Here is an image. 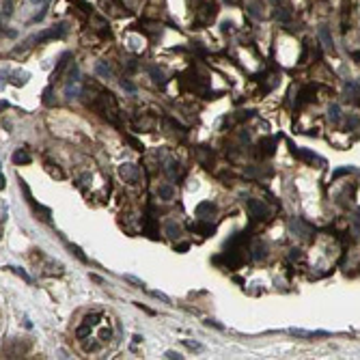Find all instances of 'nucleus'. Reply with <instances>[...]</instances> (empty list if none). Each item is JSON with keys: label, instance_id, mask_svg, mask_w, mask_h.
Wrapping results in <instances>:
<instances>
[{"label": "nucleus", "instance_id": "nucleus-35", "mask_svg": "<svg viewBox=\"0 0 360 360\" xmlns=\"http://www.w3.org/2000/svg\"><path fill=\"white\" fill-rule=\"evenodd\" d=\"M248 11H251V16H254V18H261V11H259V4L251 2V4H248Z\"/></svg>", "mask_w": 360, "mask_h": 360}, {"label": "nucleus", "instance_id": "nucleus-27", "mask_svg": "<svg viewBox=\"0 0 360 360\" xmlns=\"http://www.w3.org/2000/svg\"><path fill=\"white\" fill-rule=\"evenodd\" d=\"M289 11L287 9H281V7H276L274 9V19H278V22H289Z\"/></svg>", "mask_w": 360, "mask_h": 360}, {"label": "nucleus", "instance_id": "nucleus-7", "mask_svg": "<svg viewBox=\"0 0 360 360\" xmlns=\"http://www.w3.org/2000/svg\"><path fill=\"white\" fill-rule=\"evenodd\" d=\"M63 35H65V24H58V26H52L50 31H46L43 35H39V37H35V39L48 41V39H56V37H63Z\"/></svg>", "mask_w": 360, "mask_h": 360}, {"label": "nucleus", "instance_id": "nucleus-42", "mask_svg": "<svg viewBox=\"0 0 360 360\" xmlns=\"http://www.w3.org/2000/svg\"><path fill=\"white\" fill-rule=\"evenodd\" d=\"M188 248H190V244L183 242V244H179V246H175V251H177V252H183V251H188Z\"/></svg>", "mask_w": 360, "mask_h": 360}, {"label": "nucleus", "instance_id": "nucleus-2", "mask_svg": "<svg viewBox=\"0 0 360 360\" xmlns=\"http://www.w3.org/2000/svg\"><path fill=\"white\" fill-rule=\"evenodd\" d=\"M119 175H121L126 181H129V183H136L138 181V177H141V171H138V166L136 164H121L119 166Z\"/></svg>", "mask_w": 360, "mask_h": 360}, {"label": "nucleus", "instance_id": "nucleus-33", "mask_svg": "<svg viewBox=\"0 0 360 360\" xmlns=\"http://www.w3.org/2000/svg\"><path fill=\"white\" fill-rule=\"evenodd\" d=\"M289 259H291L293 263H296V261H304V252L300 251V248H293L291 254H289Z\"/></svg>", "mask_w": 360, "mask_h": 360}, {"label": "nucleus", "instance_id": "nucleus-30", "mask_svg": "<svg viewBox=\"0 0 360 360\" xmlns=\"http://www.w3.org/2000/svg\"><path fill=\"white\" fill-rule=\"evenodd\" d=\"M99 317H102L99 313H91V315H87V317H84V324H89V326H97Z\"/></svg>", "mask_w": 360, "mask_h": 360}, {"label": "nucleus", "instance_id": "nucleus-11", "mask_svg": "<svg viewBox=\"0 0 360 360\" xmlns=\"http://www.w3.org/2000/svg\"><path fill=\"white\" fill-rule=\"evenodd\" d=\"M266 257H268V244L257 242L252 246V259H254V261H263Z\"/></svg>", "mask_w": 360, "mask_h": 360}, {"label": "nucleus", "instance_id": "nucleus-1", "mask_svg": "<svg viewBox=\"0 0 360 360\" xmlns=\"http://www.w3.org/2000/svg\"><path fill=\"white\" fill-rule=\"evenodd\" d=\"M246 207H248V214H251L252 220H266L270 216V209L266 207V203L257 201V198H251V201L246 203Z\"/></svg>", "mask_w": 360, "mask_h": 360}, {"label": "nucleus", "instance_id": "nucleus-36", "mask_svg": "<svg viewBox=\"0 0 360 360\" xmlns=\"http://www.w3.org/2000/svg\"><path fill=\"white\" fill-rule=\"evenodd\" d=\"M121 87H123V89H126V91H127V93H134V91H136V87H134V84H132V82H129V80H126V78H123V80H121Z\"/></svg>", "mask_w": 360, "mask_h": 360}, {"label": "nucleus", "instance_id": "nucleus-19", "mask_svg": "<svg viewBox=\"0 0 360 360\" xmlns=\"http://www.w3.org/2000/svg\"><path fill=\"white\" fill-rule=\"evenodd\" d=\"M166 235H168V237H173V239H177L179 235H181V229H179V224L175 222V220H168V222H166Z\"/></svg>", "mask_w": 360, "mask_h": 360}, {"label": "nucleus", "instance_id": "nucleus-40", "mask_svg": "<svg viewBox=\"0 0 360 360\" xmlns=\"http://www.w3.org/2000/svg\"><path fill=\"white\" fill-rule=\"evenodd\" d=\"M164 356H166L168 360H175V358H177V360H181V358H183L181 354H177V352H166V354H164Z\"/></svg>", "mask_w": 360, "mask_h": 360}, {"label": "nucleus", "instance_id": "nucleus-31", "mask_svg": "<svg viewBox=\"0 0 360 360\" xmlns=\"http://www.w3.org/2000/svg\"><path fill=\"white\" fill-rule=\"evenodd\" d=\"M13 13V2L11 0H2V18H9Z\"/></svg>", "mask_w": 360, "mask_h": 360}, {"label": "nucleus", "instance_id": "nucleus-12", "mask_svg": "<svg viewBox=\"0 0 360 360\" xmlns=\"http://www.w3.org/2000/svg\"><path fill=\"white\" fill-rule=\"evenodd\" d=\"M274 147H276V138H266V141H261V144H259V149H261L259 153H261L263 158H268L274 153Z\"/></svg>", "mask_w": 360, "mask_h": 360}, {"label": "nucleus", "instance_id": "nucleus-29", "mask_svg": "<svg viewBox=\"0 0 360 360\" xmlns=\"http://www.w3.org/2000/svg\"><path fill=\"white\" fill-rule=\"evenodd\" d=\"M166 123H168V126H171V127L175 129V132L179 134V136H186V127H183V126H179L177 121H173V119H166Z\"/></svg>", "mask_w": 360, "mask_h": 360}, {"label": "nucleus", "instance_id": "nucleus-44", "mask_svg": "<svg viewBox=\"0 0 360 360\" xmlns=\"http://www.w3.org/2000/svg\"><path fill=\"white\" fill-rule=\"evenodd\" d=\"M272 2H274V4H281V2L285 4V2H287V0H272Z\"/></svg>", "mask_w": 360, "mask_h": 360}, {"label": "nucleus", "instance_id": "nucleus-4", "mask_svg": "<svg viewBox=\"0 0 360 360\" xmlns=\"http://www.w3.org/2000/svg\"><path fill=\"white\" fill-rule=\"evenodd\" d=\"M214 18H216V4H214V2H207V4H203L201 11H198L197 22H198V24H209Z\"/></svg>", "mask_w": 360, "mask_h": 360}, {"label": "nucleus", "instance_id": "nucleus-9", "mask_svg": "<svg viewBox=\"0 0 360 360\" xmlns=\"http://www.w3.org/2000/svg\"><path fill=\"white\" fill-rule=\"evenodd\" d=\"M315 84H306V87L300 91V99H298V104H306V102H313L315 99Z\"/></svg>", "mask_w": 360, "mask_h": 360}, {"label": "nucleus", "instance_id": "nucleus-37", "mask_svg": "<svg viewBox=\"0 0 360 360\" xmlns=\"http://www.w3.org/2000/svg\"><path fill=\"white\" fill-rule=\"evenodd\" d=\"M26 80H28V73L24 72V73H16V80H13V82H16V84H24Z\"/></svg>", "mask_w": 360, "mask_h": 360}, {"label": "nucleus", "instance_id": "nucleus-22", "mask_svg": "<svg viewBox=\"0 0 360 360\" xmlns=\"http://www.w3.org/2000/svg\"><path fill=\"white\" fill-rule=\"evenodd\" d=\"M345 93L352 95V97H360V84H358V82H354V80L345 82Z\"/></svg>", "mask_w": 360, "mask_h": 360}, {"label": "nucleus", "instance_id": "nucleus-41", "mask_svg": "<svg viewBox=\"0 0 360 360\" xmlns=\"http://www.w3.org/2000/svg\"><path fill=\"white\" fill-rule=\"evenodd\" d=\"M126 281L134 283V285H138V287H144V283H143V281H138V278H134V276H126Z\"/></svg>", "mask_w": 360, "mask_h": 360}, {"label": "nucleus", "instance_id": "nucleus-6", "mask_svg": "<svg viewBox=\"0 0 360 360\" xmlns=\"http://www.w3.org/2000/svg\"><path fill=\"white\" fill-rule=\"evenodd\" d=\"M317 35H319V41H322V46L332 52V50H334V41H332V35H330V28L326 26V24H324V26H319Z\"/></svg>", "mask_w": 360, "mask_h": 360}, {"label": "nucleus", "instance_id": "nucleus-32", "mask_svg": "<svg viewBox=\"0 0 360 360\" xmlns=\"http://www.w3.org/2000/svg\"><path fill=\"white\" fill-rule=\"evenodd\" d=\"M126 143H127V144H132V147L136 149V151H143V149H144V144H143L141 141H136L134 136H126Z\"/></svg>", "mask_w": 360, "mask_h": 360}, {"label": "nucleus", "instance_id": "nucleus-18", "mask_svg": "<svg viewBox=\"0 0 360 360\" xmlns=\"http://www.w3.org/2000/svg\"><path fill=\"white\" fill-rule=\"evenodd\" d=\"M164 173H166L171 179H175V177L179 175V162H175V160H166V166H164Z\"/></svg>", "mask_w": 360, "mask_h": 360}, {"label": "nucleus", "instance_id": "nucleus-28", "mask_svg": "<svg viewBox=\"0 0 360 360\" xmlns=\"http://www.w3.org/2000/svg\"><path fill=\"white\" fill-rule=\"evenodd\" d=\"M69 251H72L73 254H76V257H78L82 263H87V261H89V259H87V254L82 252V248H80V246H76V244H69Z\"/></svg>", "mask_w": 360, "mask_h": 360}, {"label": "nucleus", "instance_id": "nucleus-26", "mask_svg": "<svg viewBox=\"0 0 360 360\" xmlns=\"http://www.w3.org/2000/svg\"><path fill=\"white\" fill-rule=\"evenodd\" d=\"M192 231H198L201 235L207 237V235L214 233V227H212V224H192Z\"/></svg>", "mask_w": 360, "mask_h": 360}, {"label": "nucleus", "instance_id": "nucleus-43", "mask_svg": "<svg viewBox=\"0 0 360 360\" xmlns=\"http://www.w3.org/2000/svg\"><path fill=\"white\" fill-rule=\"evenodd\" d=\"M13 270H16V272L19 274V276H22L24 278V281H28V283H31V276H28V274L26 272H22V270H18V268H13Z\"/></svg>", "mask_w": 360, "mask_h": 360}, {"label": "nucleus", "instance_id": "nucleus-5", "mask_svg": "<svg viewBox=\"0 0 360 360\" xmlns=\"http://www.w3.org/2000/svg\"><path fill=\"white\" fill-rule=\"evenodd\" d=\"M194 214H197L201 220H209L216 214V205H214L212 201H203V203H198L197 205V209H194Z\"/></svg>", "mask_w": 360, "mask_h": 360}, {"label": "nucleus", "instance_id": "nucleus-15", "mask_svg": "<svg viewBox=\"0 0 360 360\" xmlns=\"http://www.w3.org/2000/svg\"><path fill=\"white\" fill-rule=\"evenodd\" d=\"M328 119L334 123V126L341 123V106H339V104H332V106L328 108Z\"/></svg>", "mask_w": 360, "mask_h": 360}, {"label": "nucleus", "instance_id": "nucleus-21", "mask_svg": "<svg viewBox=\"0 0 360 360\" xmlns=\"http://www.w3.org/2000/svg\"><path fill=\"white\" fill-rule=\"evenodd\" d=\"M13 162L16 164H28L31 162V156H28L26 149H18V151L13 153Z\"/></svg>", "mask_w": 360, "mask_h": 360}, {"label": "nucleus", "instance_id": "nucleus-17", "mask_svg": "<svg viewBox=\"0 0 360 360\" xmlns=\"http://www.w3.org/2000/svg\"><path fill=\"white\" fill-rule=\"evenodd\" d=\"M95 72H97V76H102V78H110L112 76V67H110L108 63H104V61H99L97 65H95Z\"/></svg>", "mask_w": 360, "mask_h": 360}, {"label": "nucleus", "instance_id": "nucleus-3", "mask_svg": "<svg viewBox=\"0 0 360 360\" xmlns=\"http://www.w3.org/2000/svg\"><path fill=\"white\" fill-rule=\"evenodd\" d=\"M289 231H291L293 235H300V237H311L313 229L308 227V224L304 222V220L296 218V220H291V222H289Z\"/></svg>", "mask_w": 360, "mask_h": 360}, {"label": "nucleus", "instance_id": "nucleus-20", "mask_svg": "<svg viewBox=\"0 0 360 360\" xmlns=\"http://www.w3.org/2000/svg\"><path fill=\"white\" fill-rule=\"evenodd\" d=\"M149 76H151V80L156 84H164V72L160 67H156V65H151V67H149Z\"/></svg>", "mask_w": 360, "mask_h": 360}, {"label": "nucleus", "instance_id": "nucleus-24", "mask_svg": "<svg viewBox=\"0 0 360 360\" xmlns=\"http://www.w3.org/2000/svg\"><path fill=\"white\" fill-rule=\"evenodd\" d=\"M67 58H69V54H65V56L61 58V61H58V67H56V72L52 73V82H56L58 78H61V73H63V69L67 67Z\"/></svg>", "mask_w": 360, "mask_h": 360}, {"label": "nucleus", "instance_id": "nucleus-16", "mask_svg": "<svg viewBox=\"0 0 360 360\" xmlns=\"http://www.w3.org/2000/svg\"><path fill=\"white\" fill-rule=\"evenodd\" d=\"M144 233L149 235L151 239H158V231H156V218L153 216H147V220H144Z\"/></svg>", "mask_w": 360, "mask_h": 360}, {"label": "nucleus", "instance_id": "nucleus-45", "mask_svg": "<svg viewBox=\"0 0 360 360\" xmlns=\"http://www.w3.org/2000/svg\"><path fill=\"white\" fill-rule=\"evenodd\" d=\"M33 2H43V0H33Z\"/></svg>", "mask_w": 360, "mask_h": 360}, {"label": "nucleus", "instance_id": "nucleus-39", "mask_svg": "<svg viewBox=\"0 0 360 360\" xmlns=\"http://www.w3.org/2000/svg\"><path fill=\"white\" fill-rule=\"evenodd\" d=\"M183 345L190 349H203V345L201 343H194V341H183Z\"/></svg>", "mask_w": 360, "mask_h": 360}, {"label": "nucleus", "instance_id": "nucleus-38", "mask_svg": "<svg viewBox=\"0 0 360 360\" xmlns=\"http://www.w3.org/2000/svg\"><path fill=\"white\" fill-rule=\"evenodd\" d=\"M151 296L158 298V300H162V302H166V304H171V298L164 296V293H160V291H151Z\"/></svg>", "mask_w": 360, "mask_h": 360}, {"label": "nucleus", "instance_id": "nucleus-14", "mask_svg": "<svg viewBox=\"0 0 360 360\" xmlns=\"http://www.w3.org/2000/svg\"><path fill=\"white\" fill-rule=\"evenodd\" d=\"M158 197L162 198V201H171V198L175 197V188H173V183H164V186H160Z\"/></svg>", "mask_w": 360, "mask_h": 360}, {"label": "nucleus", "instance_id": "nucleus-23", "mask_svg": "<svg viewBox=\"0 0 360 360\" xmlns=\"http://www.w3.org/2000/svg\"><path fill=\"white\" fill-rule=\"evenodd\" d=\"M65 95H67L69 99H72V97H78V95H80L78 82H67V84H65Z\"/></svg>", "mask_w": 360, "mask_h": 360}, {"label": "nucleus", "instance_id": "nucleus-10", "mask_svg": "<svg viewBox=\"0 0 360 360\" xmlns=\"http://www.w3.org/2000/svg\"><path fill=\"white\" fill-rule=\"evenodd\" d=\"M197 158H198V162H201L203 166L209 168V164H212V160H214V153H212V149L201 147V149H197Z\"/></svg>", "mask_w": 360, "mask_h": 360}, {"label": "nucleus", "instance_id": "nucleus-25", "mask_svg": "<svg viewBox=\"0 0 360 360\" xmlns=\"http://www.w3.org/2000/svg\"><path fill=\"white\" fill-rule=\"evenodd\" d=\"M358 126H360V117H358V114H352V117H347V121H345V129H347V132H354Z\"/></svg>", "mask_w": 360, "mask_h": 360}, {"label": "nucleus", "instance_id": "nucleus-34", "mask_svg": "<svg viewBox=\"0 0 360 360\" xmlns=\"http://www.w3.org/2000/svg\"><path fill=\"white\" fill-rule=\"evenodd\" d=\"M43 104H46V106H52V87H48L46 91H43Z\"/></svg>", "mask_w": 360, "mask_h": 360}, {"label": "nucleus", "instance_id": "nucleus-8", "mask_svg": "<svg viewBox=\"0 0 360 360\" xmlns=\"http://www.w3.org/2000/svg\"><path fill=\"white\" fill-rule=\"evenodd\" d=\"M291 149H293V156L304 160V162H322V160L315 156L313 151H308V149H296V147H291Z\"/></svg>", "mask_w": 360, "mask_h": 360}, {"label": "nucleus", "instance_id": "nucleus-13", "mask_svg": "<svg viewBox=\"0 0 360 360\" xmlns=\"http://www.w3.org/2000/svg\"><path fill=\"white\" fill-rule=\"evenodd\" d=\"M291 337H302V339H313V337H326L328 332H306V330H300V328H291L289 330Z\"/></svg>", "mask_w": 360, "mask_h": 360}]
</instances>
